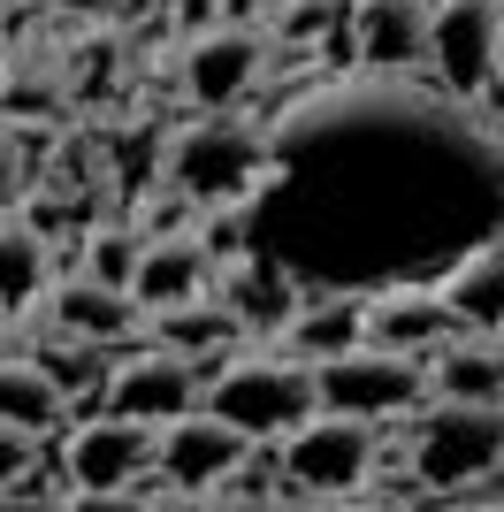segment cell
Instances as JSON below:
<instances>
[{"mask_svg": "<svg viewBox=\"0 0 504 512\" xmlns=\"http://www.w3.org/2000/svg\"><path fill=\"white\" fill-rule=\"evenodd\" d=\"M245 253L314 291L443 283L504 237V138L436 77L359 69L268 115V169L237 199Z\"/></svg>", "mask_w": 504, "mask_h": 512, "instance_id": "6da1fadb", "label": "cell"}, {"mask_svg": "<svg viewBox=\"0 0 504 512\" xmlns=\"http://www.w3.org/2000/svg\"><path fill=\"white\" fill-rule=\"evenodd\" d=\"M260 169H268V123H245V115H222V107L168 130L161 146V184H176L191 207H237Z\"/></svg>", "mask_w": 504, "mask_h": 512, "instance_id": "7a4b0ae2", "label": "cell"}, {"mask_svg": "<svg viewBox=\"0 0 504 512\" xmlns=\"http://www.w3.org/2000/svg\"><path fill=\"white\" fill-rule=\"evenodd\" d=\"M405 467L428 482L436 505L466 490V482H489L504 467V406H466V398H436V406L413 421V451Z\"/></svg>", "mask_w": 504, "mask_h": 512, "instance_id": "3957f363", "label": "cell"}, {"mask_svg": "<svg viewBox=\"0 0 504 512\" xmlns=\"http://www.w3.org/2000/svg\"><path fill=\"white\" fill-rule=\"evenodd\" d=\"M207 413H222V421H237L252 436V444H283L298 421H314L321 398H314V367L298 360H230L222 375H207V398H199Z\"/></svg>", "mask_w": 504, "mask_h": 512, "instance_id": "277c9868", "label": "cell"}, {"mask_svg": "<svg viewBox=\"0 0 504 512\" xmlns=\"http://www.w3.org/2000/svg\"><path fill=\"white\" fill-rule=\"evenodd\" d=\"M375 474V421L352 413H314L283 436V497L298 505H336L359 497V482Z\"/></svg>", "mask_w": 504, "mask_h": 512, "instance_id": "5b68a950", "label": "cell"}, {"mask_svg": "<svg viewBox=\"0 0 504 512\" xmlns=\"http://www.w3.org/2000/svg\"><path fill=\"white\" fill-rule=\"evenodd\" d=\"M314 398H321V413H352V421H390V413L428 406V367H420V352L344 344V352L314 360Z\"/></svg>", "mask_w": 504, "mask_h": 512, "instance_id": "8992f818", "label": "cell"}, {"mask_svg": "<svg viewBox=\"0 0 504 512\" xmlns=\"http://www.w3.org/2000/svg\"><path fill=\"white\" fill-rule=\"evenodd\" d=\"M153 421H130V413H100L69 436V482H77V505H123L130 482L153 467Z\"/></svg>", "mask_w": 504, "mask_h": 512, "instance_id": "52a82bcc", "label": "cell"}, {"mask_svg": "<svg viewBox=\"0 0 504 512\" xmlns=\"http://www.w3.org/2000/svg\"><path fill=\"white\" fill-rule=\"evenodd\" d=\"M497 62H504L497 0H436V8H428V77H436L443 92L474 100Z\"/></svg>", "mask_w": 504, "mask_h": 512, "instance_id": "ba28073f", "label": "cell"}, {"mask_svg": "<svg viewBox=\"0 0 504 512\" xmlns=\"http://www.w3.org/2000/svg\"><path fill=\"white\" fill-rule=\"evenodd\" d=\"M207 398V367L184 360V352H168V344H146L138 360L107 367V413H130V421H176Z\"/></svg>", "mask_w": 504, "mask_h": 512, "instance_id": "9c48e42d", "label": "cell"}, {"mask_svg": "<svg viewBox=\"0 0 504 512\" xmlns=\"http://www.w3.org/2000/svg\"><path fill=\"white\" fill-rule=\"evenodd\" d=\"M237 459H252V436L237 421H222V413H207V406L161 421V436H153V467H161L168 482H184L191 497H207Z\"/></svg>", "mask_w": 504, "mask_h": 512, "instance_id": "30bf717a", "label": "cell"}, {"mask_svg": "<svg viewBox=\"0 0 504 512\" xmlns=\"http://www.w3.org/2000/svg\"><path fill=\"white\" fill-rule=\"evenodd\" d=\"M260 69H268V46L260 31H237V23H214L184 46V92L199 107H237L245 92H260Z\"/></svg>", "mask_w": 504, "mask_h": 512, "instance_id": "8fae6325", "label": "cell"}, {"mask_svg": "<svg viewBox=\"0 0 504 512\" xmlns=\"http://www.w3.org/2000/svg\"><path fill=\"white\" fill-rule=\"evenodd\" d=\"M214 299L237 314V329H245V337H283V321L306 306V291H298L275 260L237 253V260H222V268H214Z\"/></svg>", "mask_w": 504, "mask_h": 512, "instance_id": "7c38bea8", "label": "cell"}, {"mask_svg": "<svg viewBox=\"0 0 504 512\" xmlns=\"http://www.w3.org/2000/svg\"><path fill=\"white\" fill-rule=\"evenodd\" d=\"M352 62L359 69H428V0H359L352 8Z\"/></svg>", "mask_w": 504, "mask_h": 512, "instance_id": "4fadbf2b", "label": "cell"}, {"mask_svg": "<svg viewBox=\"0 0 504 512\" xmlns=\"http://www.w3.org/2000/svg\"><path fill=\"white\" fill-rule=\"evenodd\" d=\"M451 337H459V314L443 306L436 283H398V291L367 299V344H382V352H436Z\"/></svg>", "mask_w": 504, "mask_h": 512, "instance_id": "5bb4252c", "label": "cell"}, {"mask_svg": "<svg viewBox=\"0 0 504 512\" xmlns=\"http://www.w3.org/2000/svg\"><path fill=\"white\" fill-rule=\"evenodd\" d=\"M214 291V253L199 237H153L138 253V276H130V299L161 314V306H184V299H207Z\"/></svg>", "mask_w": 504, "mask_h": 512, "instance_id": "9a60e30c", "label": "cell"}, {"mask_svg": "<svg viewBox=\"0 0 504 512\" xmlns=\"http://www.w3.org/2000/svg\"><path fill=\"white\" fill-rule=\"evenodd\" d=\"M46 314H54V329L69 344H107V337H123V329H138L146 306L130 299V291H115V283H100V276H62V291L46 299Z\"/></svg>", "mask_w": 504, "mask_h": 512, "instance_id": "2e32d148", "label": "cell"}, {"mask_svg": "<svg viewBox=\"0 0 504 512\" xmlns=\"http://www.w3.org/2000/svg\"><path fill=\"white\" fill-rule=\"evenodd\" d=\"M436 291H443V306L459 314V329H474V337H504V237L482 245V253H466Z\"/></svg>", "mask_w": 504, "mask_h": 512, "instance_id": "e0dca14e", "label": "cell"}, {"mask_svg": "<svg viewBox=\"0 0 504 512\" xmlns=\"http://www.w3.org/2000/svg\"><path fill=\"white\" fill-rule=\"evenodd\" d=\"M283 344H291L298 360H329L344 344H367V299L359 291H314L283 321Z\"/></svg>", "mask_w": 504, "mask_h": 512, "instance_id": "ac0fdd59", "label": "cell"}, {"mask_svg": "<svg viewBox=\"0 0 504 512\" xmlns=\"http://www.w3.org/2000/svg\"><path fill=\"white\" fill-rule=\"evenodd\" d=\"M237 337H245V329H237V314L214 299V291H207V299H184V306H161V314H153V344L184 352V360H222Z\"/></svg>", "mask_w": 504, "mask_h": 512, "instance_id": "d6986e66", "label": "cell"}, {"mask_svg": "<svg viewBox=\"0 0 504 512\" xmlns=\"http://www.w3.org/2000/svg\"><path fill=\"white\" fill-rule=\"evenodd\" d=\"M428 398H466V406H504V344H436Z\"/></svg>", "mask_w": 504, "mask_h": 512, "instance_id": "ffe728a7", "label": "cell"}, {"mask_svg": "<svg viewBox=\"0 0 504 512\" xmlns=\"http://www.w3.org/2000/svg\"><path fill=\"white\" fill-rule=\"evenodd\" d=\"M46 276H54L46 230H31L23 214H0V314H23L31 299H46Z\"/></svg>", "mask_w": 504, "mask_h": 512, "instance_id": "44dd1931", "label": "cell"}, {"mask_svg": "<svg viewBox=\"0 0 504 512\" xmlns=\"http://www.w3.org/2000/svg\"><path fill=\"white\" fill-rule=\"evenodd\" d=\"M62 413H69V398H62V383H54L39 360H0V421H8V428L54 436Z\"/></svg>", "mask_w": 504, "mask_h": 512, "instance_id": "7402d4cb", "label": "cell"}, {"mask_svg": "<svg viewBox=\"0 0 504 512\" xmlns=\"http://www.w3.org/2000/svg\"><path fill=\"white\" fill-rule=\"evenodd\" d=\"M138 237L130 230H92L84 237V276H100V283H115V291H130V276H138Z\"/></svg>", "mask_w": 504, "mask_h": 512, "instance_id": "603a6c76", "label": "cell"}, {"mask_svg": "<svg viewBox=\"0 0 504 512\" xmlns=\"http://www.w3.org/2000/svg\"><path fill=\"white\" fill-rule=\"evenodd\" d=\"M336 31V0H283L275 8V46H314Z\"/></svg>", "mask_w": 504, "mask_h": 512, "instance_id": "cb8c5ba5", "label": "cell"}, {"mask_svg": "<svg viewBox=\"0 0 504 512\" xmlns=\"http://www.w3.org/2000/svg\"><path fill=\"white\" fill-rule=\"evenodd\" d=\"M214 505H283V482H275L268 467H252V459H237L230 474H222V482H214Z\"/></svg>", "mask_w": 504, "mask_h": 512, "instance_id": "d4e9b609", "label": "cell"}, {"mask_svg": "<svg viewBox=\"0 0 504 512\" xmlns=\"http://www.w3.org/2000/svg\"><path fill=\"white\" fill-rule=\"evenodd\" d=\"M31 360H39L46 375H54V383H62V398H77V390L107 383V367L92 360V352H54V344H46V352H31Z\"/></svg>", "mask_w": 504, "mask_h": 512, "instance_id": "484cf974", "label": "cell"}, {"mask_svg": "<svg viewBox=\"0 0 504 512\" xmlns=\"http://www.w3.org/2000/svg\"><path fill=\"white\" fill-rule=\"evenodd\" d=\"M39 444H46V436H31V428H8V421H0V490H8V482H23V474L39 467Z\"/></svg>", "mask_w": 504, "mask_h": 512, "instance_id": "4316f807", "label": "cell"}, {"mask_svg": "<svg viewBox=\"0 0 504 512\" xmlns=\"http://www.w3.org/2000/svg\"><path fill=\"white\" fill-rule=\"evenodd\" d=\"M23 184H31V176H23V146L0 130V214H16V207H23Z\"/></svg>", "mask_w": 504, "mask_h": 512, "instance_id": "83f0119b", "label": "cell"}, {"mask_svg": "<svg viewBox=\"0 0 504 512\" xmlns=\"http://www.w3.org/2000/svg\"><path fill=\"white\" fill-rule=\"evenodd\" d=\"M176 23H184V31H214V23H222V0H176Z\"/></svg>", "mask_w": 504, "mask_h": 512, "instance_id": "f1b7e54d", "label": "cell"}, {"mask_svg": "<svg viewBox=\"0 0 504 512\" xmlns=\"http://www.w3.org/2000/svg\"><path fill=\"white\" fill-rule=\"evenodd\" d=\"M260 8H283V0H260Z\"/></svg>", "mask_w": 504, "mask_h": 512, "instance_id": "f546056e", "label": "cell"}, {"mask_svg": "<svg viewBox=\"0 0 504 512\" xmlns=\"http://www.w3.org/2000/svg\"><path fill=\"white\" fill-rule=\"evenodd\" d=\"M497 23H504V0H497Z\"/></svg>", "mask_w": 504, "mask_h": 512, "instance_id": "4dcf8cb0", "label": "cell"}, {"mask_svg": "<svg viewBox=\"0 0 504 512\" xmlns=\"http://www.w3.org/2000/svg\"><path fill=\"white\" fill-rule=\"evenodd\" d=\"M428 8H436V0H428Z\"/></svg>", "mask_w": 504, "mask_h": 512, "instance_id": "1f68e13d", "label": "cell"}, {"mask_svg": "<svg viewBox=\"0 0 504 512\" xmlns=\"http://www.w3.org/2000/svg\"><path fill=\"white\" fill-rule=\"evenodd\" d=\"M0 62H8V54H0Z\"/></svg>", "mask_w": 504, "mask_h": 512, "instance_id": "d6a6232c", "label": "cell"}]
</instances>
